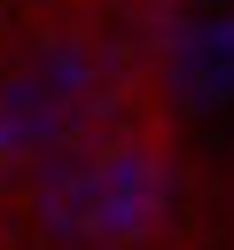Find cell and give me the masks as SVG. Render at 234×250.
Masks as SVG:
<instances>
[{"label": "cell", "mask_w": 234, "mask_h": 250, "mask_svg": "<svg viewBox=\"0 0 234 250\" xmlns=\"http://www.w3.org/2000/svg\"><path fill=\"white\" fill-rule=\"evenodd\" d=\"M156 117L203 250H234V0H164Z\"/></svg>", "instance_id": "obj_1"}]
</instances>
